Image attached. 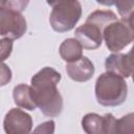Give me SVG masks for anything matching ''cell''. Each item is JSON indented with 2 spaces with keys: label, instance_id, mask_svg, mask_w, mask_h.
Returning a JSON list of instances; mask_svg holds the SVG:
<instances>
[{
  "label": "cell",
  "instance_id": "obj_1",
  "mask_svg": "<svg viewBox=\"0 0 134 134\" xmlns=\"http://www.w3.org/2000/svg\"><path fill=\"white\" fill-rule=\"evenodd\" d=\"M61 74L51 67H44L30 81V94L36 106L48 117L58 116L63 110V98L57 85Z\"/></svg>",
  "mask_w": 134,
  "mask_h": 134
},
{
  "label": "cell",
  "instance_id": "obj_2",
  "mask_svg": "<svg viewBox=\"0 0 134 134\" xmlns=\"http://www.w3.org/2000/svg\"><path fill=\"white\" fill-rule=\"evenodd\" d=\"M128 94V86L125 77L106 71L100 74L95 83V97L99 105L114 107L121 105Z\"/></svg>",
  "mask_w": 134,
  "mask_h": 134
},
{
  "label": "cell",
  "instance_id": "obj_3",
  "mask_svg": "<svg viewBox=\"0 0 134 134\" xmlns=\"http://www.w3.org/2000/svg\"><path fill=\"white\" fill-rule=\"evenodd\" d=\"M82 16L79 0H61L52 6L49 22L53 30L64 32L71 30Z\"/></svg>",
  "mask_w": 134,
  "mask_h": 134
},
{
  "label": "cell",
  "instance_id": "obj_4",
  "mask_svg": "<svg viewBox=\"0 0 134 134\" xmlns=\"http://www.w3.org/2000/svg\"><path fill=\"white\" fill-rule=\"evenodd\" d=\"M103 39L108 49L113 52H118L130 45L134 39L132 19L116 20L107 25L103 30Z\"/></svg>",
  "mask_w": 134,
  "mask_h": 134
},
{
  "label": "cell",
  "instance_id": "obj_5",
  "mask_svg": "<svg viewBox=\"0 0 134 134\" xmlns=\"http://www.w3.org/2000/svg\"><path fill=\"white\" fill-rule=\"evenodd\" d=\"M26 31V21L21 13L6 6L0 7V36L16 40Z\"/></svg>",
  "mask_w": 134,
  "mask_h": 134
},
{
  "label": "cell",
  "instance_id": "obj_6",
  "mask_svg": "<svg viewBox=\"0 0 134 134\" xmlns=\"http://www.w3.org/2000/svg\"><path fill=\"white\" fill-rule=\"evenodd\" d=\"M3 128L8 134H27L31 131L32 119L25 111L19 108H13L4 117Z\"/></svg>",
  "mask_w": 134,
  "mask_h": 134
},
{
  "label": "cell",
  "instance_id": "obj_7",
  "mask_svg": "<svg viewBox=\"0 0 134 134\" xmlns=\"http://www.w3.org/2000/svg\"><path fill=\"white\" fill-rule=\"evenodd\" d=\"M74 36L82 47L89 50L98 48L103 42V29L87 21L75 29Z\"/></svg>",
  "mask_w": 134,
  "mask_h": 134
},
{
  "label": "cell",
  "instance_id": "obj_8",
  "mask_svg": "<svg viewBox=\"0 0 134 134\" xmlns=\"http://www.w3.org/2000/svg\"><path fill=\"white\" fill-rule=\"evenodd\" d=\"M105 67L107 71L114 72L122 77H130L133 73V59L132 51L127 54L113 53L109 55L105 61Z\"/></svg>",
  "mask_w": 134,
  "mask_h": 134
},
{
  "label": "cell",
  "instance_id": "obj_9",
  "mask_svg": "<svg viewBox=\"0 0 134 134\" xmlns=\"http://www.w3.org/2000/svg\"><path fill=\"white\" fill-rule=\"evenodd\" d=\"M94 65L87 58L82 55L74 62L67 63L66 72L69 77L75 82H87L94 74Z\"/></svg>",
  "mask_w": 134,
  "mask_h": 134
},
{
  "label": "cell",
  "instance_id": "obj_10",
  "mask_svg": "<svg viewBox=\"0 0 134 134\" xmlns=\"http://www.w3.org/2000/svg\"><path fill=\"white\" fill-rule=\"evenodd\" d=\"M59 52L65 62L70 63L79 60L83 55V47L75 38H69L62 42Z\"/></svg>",
  "mask_w": 134,
  "mask_h": 134
},
{
  "label": "cell",
  "instance_id": "obj_11",
  "mask_svg": "<svg viewBox=\"0 0 134 134\" xmlns=\"http://www.w3.org/2000/svg\"><path fill=\"white\" fill-rule=\"evenodd\" d=\"M13 97L15 104L23 109L32 111L37 108L31 94H30V86L25 84H20L16 86L13 90Z\"/></svg>",
  "mask_w": 134,
  "mask_h": 134
},
{
  "label": "cell",
  "instance_id": "obj_12",
  "mask_svg": "<svg viewBox=\"0 0 134 134\" xmlns=\"http://www.w3.org/2000/svg\"><path fill=\"white\" fill-rule=\"evenodd\" d=\"M83 130L88 134H100L104 133L103 116L96 113H88L82 119Z\"/></svg>",
  "mask_w": 134,
  "mask_h": 134
},
{
  "label": "cell",
  "instance_id": "obj_13",
  "mask_svg": "<svg viewBox=\"0 0 134 134\" xmlns=\"http://www.w3.org/2000/svg\"><path fill=\"white\" fill-rule=\"evenodd\" d=\"M117 20L116 15L112 12V10H95L93 13H91L88 18H87V22H90L96 26H98L99 28H102L104 30V28L109 25L110 23L114 22Z\"/></svg>",
  "mask_w": 134,
  "mask_h": 134
},
{
  "label": "cell",
  "instance_id": "obj_14",
  "mask_svg": "<svg viewBox=\"0 0 134 134\" xmlns=\"http://www.w3.org/2000/svg\"><path fill=\"white\" fill-rule=\"evenodd\" d=\"M115 6L121 19H132L134 9V0H115Z\"/></svg>",
  "mask_w": 134,
  "mask_h": 134
},
{
  "label": "cell",
  "instance_id": "obj_15",
  "mask_svg": "<svg viewBox=\"0 0 134 134\" xmlns=\"http://www.w3.org/2000/svg\"><path fill=\"white\" fill-rule=\"evenodd\" d=\"M133 113H129L126 116H122L120 119H116L115 124V133H132L134 119Z\"/></svg>",
  "mask_w": 134,
  "mask_h": 134
},
{
  "label": "cell",
  "instance_id": "obj_16",
  "mask_svg": "<svg viewBox=\"0 0 134 134\" xmlns=\"http://www.w3.org/2000/svg\"><path fill=\"white\" fill-rule=\"evenodd\" d=\"M13 51V40L4 38L0 40V62L6 60Z\"/></svg>",
  "mask_w": 134,
  "mask_h": 134
},
{
  "label": "cell",
  "instance_id": "obj_17",
  "mask_svg": "<svg viewBox=\"0 0 134 134\" xmlns=\"http://www.w3.org/2000/svg\"><path fill=\"white\" fill-rule=\"evenodd\" d=\"M104 122V133H115L116 118L111 113H107L103 116Z\"/></svg>",
  "mask_w": 134,
  "mask_h": 134
},
{
  "label": "cell",
  "instance_id": "obj_18",
  "mask_svg": "<svg viewBox=\"0 0 134 134\" xmlns=\"http://www.w3.org/2000/svg\"><path fill=\"white\" fill-rule=\"evenodd\" d=\"M10 80H12V70L6 64L0 62V87L7 85L10 82Z\"/></svg>",
  "mask_w": 134,
  "mask_h": 134
},
{
  "label": "cell",
  "instance_id": "obj_19",
  "mask_svg": "<svg viewBox=\"0 0 134 134\" xmlns=\"http://www.w3.org/2000/svg\"><path fill=\"white\" fill-rule=\"evenodd\" d=\"M28 3H29V0H7L6 7L21 13L27 7Z\"/></svg>",
  "mask_w": 134,
  "mask_h": 134
},
{
  "label": "cell",
  "instance_id": "obj_20",
  "mask_svg": "<svg viewBox=\"0 0 134 134\" xmlns=\"http://www.w3.org/2000/svg\"><path fill=\"white\" fill-rule=\"evenodd\" d=\"M36 133H53L54 132V121L48 120L38 126V128L35 130Z\"/></svg>",
  "mask_w": 134,
  "mask_h": 134
},
{
  "label": "cell",
  "instance_id": "obj_21",
  "mask_svg": "<svg viewBox=\"0 0 134 134\" xmlns=\"http://www.w3.org/2000/svg\"><path fill=\"white\" fill-rule=\"evenodd\" d=\"M96 2L99 3V4H102V5H108V6H110V5H113L114 4L115 0H96Z\"/></svg>",
  "mask_w": 134,
  "mask_h": 134
},
{
  "label": "cell",
  "instance_id": "obj_22",
  "mask_svg": "<svg viewBox=\"0 0 134 134\" xmlns=\"http://www.w3.org/2000/svg\"><path fill=\"white\" fill-rule=\"evenodd\" d=\"M59 1H61V0H47V3L52 7V6H53L55 3H58Z\"/></svg>",
  "mask_w": 134,
  "mask_h": 134
},
{
  "label": "cell",
  "instance_id": "obj_23",
  "mask_svg": "<svg viewBox=\"0 0 134 134\" xmlns=\"http://www.w3.org/2000/svg\"><path fill=\"white\" fill-rule=\"evenodd\" d=\"M6 1H7V0H0V7L6 6Z\"/></svg>",
  "mask_w": 134,
  "mask_h": 134
}]
</instances>
